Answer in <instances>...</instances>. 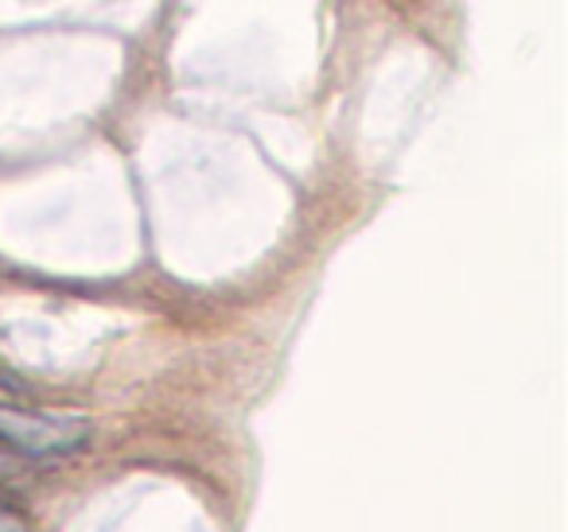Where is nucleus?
<instances>
[{
    "mask_svg": "<svg viewBox=\"0 0 568 532\" xmlns=\"http://www.w3.org/2000/svg\"><path fill=\"white\" fill-rule=\"evenodd\" d=\"M90 439L87 416L63 412H32V408L0 405V443L32 459H59V454L82 451Z\"/></svg>",
    "mask_w": 568,
    "mask_h": 532,
    "instance_id": "nucleus-1",
    "label": "nucleus"
},
{
    "mask_svg": "<svg viewBox=\"0 0 568 532\" xmlns=\"http://www.w3.org/2000/svg\"><path fill=\"white\" fill-rule=\"evenodd\" d=\"M0 532H32V529H28V521L9 505V501H0Z\"/></svg>",
    "mask_w": 568,
    "mask_h": 532,
    "instance_id": "nucleus-2",
    "label": "nucleus"
}]
</instances>
